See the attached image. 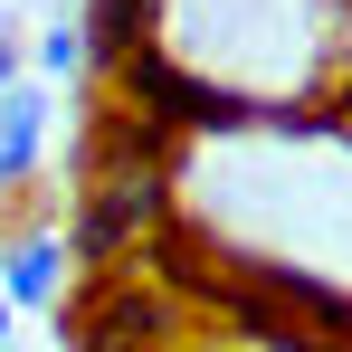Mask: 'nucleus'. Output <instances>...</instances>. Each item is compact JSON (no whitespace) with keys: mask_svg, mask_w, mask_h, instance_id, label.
I'll return each mask as SVG.
<instances>
[{"mask_svg":"<svg viewBox=\"0 0 352 352\" xmlns=\"http://www.w3.org/2000/svg\"><path fill=\"white\" fill-rule=\"evenodd\" d=\"M67 238L58 229H19V238H0V295L19 305V314H48V305H67Z\"/></svg>","mask_w":352,"mask_h":352,"instance_id":"1","label":"nucleus"},{"mask_svg":"<svg viewBox=\"0 0 352 352\" xmlns=\"http://www.w3.org/2000/svg\"><path fill=\"white\" fill-rule=\"evenodd\" d=\"M48 124H58V96H48L38 76H19V86L0 96V200H10L29 172H38V153H48Z\"/></svg>","mask_w":352,"mask_h":352,"instance_id":"2","label":"nucleus"},{"mask_svg":"<svg viewBox=\"0 0 352 352\" xmlns=\"http://www.w3.org/2000/svg\"><path fill=\"white\" fill-rule=\"evenodd\" d=\"M162 324H172V305L143 286H115L96 314H86V333H76V352H162Z\"/></svg>","mask_w":352,"mask_h":352,"instance_id":"3","label":"nucleus"},{"mask_svg":"<svg viewBox=\"0 0 352 352\" xmlns=\"http://www.w3.org/2000/svg\"><path fill=\"white\" fill-rule=\"evenodd\" d=\"M86 58H96V48H86V10H58V19L38 29V67H48V76H76Z\"/></svg>","mask_w":352,"mask_h":352,"instance_id":"4","label":"nucleus"},{"mask_svg":"<svg viewBox=\"0 0 352 352\" xmlns=\"http://www.w3.org/2000/svg\"><path fill=\"white\" fill-rule=\"evenodd\" d=\"M19 86V38H0V96Z\"/></svg>","mask_w":352,"mask_h":352,"instance_id":"5","label":"nucleus"},{"mask_svg":"<svg viewBox=\"0 0 352 352\" xmlns=\"http://www.w3.org/2000/svg\"><path fill=\"white\" fill-rule=\"evenodd\" d=\"M0 38H10V0H0Z\"/></svg>","mask_w":352,"mask_h":352,"instance_id":"6","label":"nucleus"},{"mask_svg":"<svg viewBox=\"0 0 352 352\" xmlns=\"http://www.w3.org/2000/svg\"><path fill=\"white\" fill-rule=\"evenodd\" d=\"M10 352H19V343H10Z\"/></svg>","mask_w":352,"mask_h":352,"instance_id":"7","label":"nucleus"}]
</instances>
